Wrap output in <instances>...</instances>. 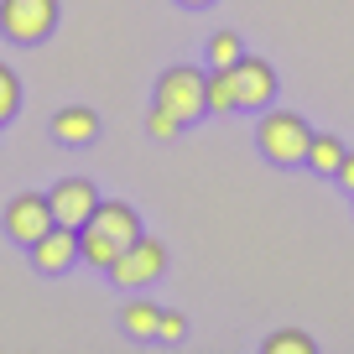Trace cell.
Masks as SVG:
<instances>
[{"instance_id": "1", "label": "cell", "mask_w": 354, "mask_h": 354, "mask_svg": "<svg viewBox=\"0 0 354 354\" xmlns=\"http://www.w3.org/2000/svg\"><path fill=\"white\" fill-rule=\"evenodd\" d=\"M255 146H261L266 162L302 167L308 162V146H313V125L302 120L297 110H271V104H266L261 125H255Z\"/></svg>"}, {"instance_id": "2", "label": "cell", "mask_w": 354, "mask_h": 354, "mask_svg": "<svg viewBox=\"0 0 354 354\" xmlns=\"http://www.w3.org/2000/svg\"><path fill=\"white\" fill-rule=\"evenodd\" d=\"M156 110H167L177 125L203 120V115H209V104H203V68H188V63L167 68V73L156 78Z\"/></svg>"}, {"instance_id": "3", "label": "cell", "mask_w": 354, "mask_h": 354, "mask_svg": "<svg viewBox=\"0 0 354 354\" xmlns=\"http://www.w3.org/2000/svg\"><path fill=\"white\" fill-rule=\"evenodd\" d=\"M57 26V0H0V32L21 47L47 42Z\"/></svg>"}, {"instance_id": "4", "label": "cell", "mask_w": 354, "mask_h": 354, "mask_svg": "<svg viewBox=\"0 0 354 354\" xmlns=\"http://www.w3.org/2000/svg\"><path fill=\"white\" fill-rule=\"evenodd\" d=\"M162 271H167V245L151 240V234H141L136 245H125V250L115 255L110 281H115V287H151Z\"/></svg>"}, {"instance_id": "5", "label": "cell", "mask_w": 354, "mask_h": 354, "mask_svg": "<svg viewBox=\"0 0 354 354\" xmlns=\"http://www.w3.org/2000/svg\"><path fill=\"white\" fill-rule=\"evenodd\" d=\"M53 224H57V219H53L47 193H16V198L6 203V234H11L16 245H37Z\"/></svg>"}, {"instance_id": "6", "label": "cell", "mask_w": 354, "mask_h": 354, "mask_svg": "<svg viewBox=\"0 0 354 354\" xmlns=\"http://www.w3.org/2000/svg\"><path fill=\"white\" fill-rule=\"evenodd\" d=\"M230 73H234V100H240V110H266V104L277 100V68L266 63V57H240Z\"/></svg>"}, {"instance_id": "7", "label": "cell", "mask_w": 354, "mask_h": 354, "mask_svg": "<svg viewBox=\"0 0 354 354\" xmlns=\"http://www.w3.org/2000/svg\"><path fill=\"white\" fill-rule=\"evenodd\" d=\"M26 255H32V266L42 277H63L68 266L78 261V230L73 224H53L37 245H26Z\"/></svg>"}, {"instance_id": "8", "label": "cell", "mask_w": 354, "mask_h": 354, "mask_svg": "<svg viewBox=\"0 0 354 354\" xmlns=\"http://www.w3.org/2000/svg\"><path fill=\"white\" fill-rule=\"evenodd\" d=\"M78 230H84V224H78ZM88 230H94V234H100V240H110L115 245V250H125V245H136V240H141V219H136V209H131V203H94V214H88Z\"/></svg>"}, {"instance_id": "9", "label": "cell", "mask_w": 354, "mask_h": 354, "mask_svg": "<svg viewBox=\"0 0 354 354\" xmlns=\"http://www.w3.org/2000/svg\"><path fill=\"white\" fill-rule=\"evenodd\" d=\"M47 203H53V219L57 224H73V230H78V224H88V214H94L100 193H94L88 177H63V183H53Z\"/></svg>"}, {"instance_id": "10", "label": "cell", "mask_w": 354, "mask_h": 354, "mask_svg": "<svg viewBox=\"0 0 354 354\" xmlns=\"http://www.w3.org/2000/svg\"><path fill=\"white\" fill-rule=\"evenodd\" d=\"M53 141L57 146H94L100 141V115L84 110V104H68L53 115Z\"/></svg>"}, {"instance_id": "11", "label": "cell", "mask_w": 354, "mask_h": 354, "mask_svg": "<svg viewBox=\"0 0 354 354\" xmlns=\"http://www.w3.org/2000/svg\"><path fill=\"white\" fill-rule=\"evenodd\" d=\"M203 104H209V115L240 110V100H234V73H230V68H209V73H203Z\"/></svg>"}, {"instance_id": "12", "label": "cell", "mask_w": 354, "mask_h": 354, "mask_svg": "<svg viewBox=\"0 0 354 354\" xmlns=\"http://www.w3.org/2000/svg\"><path fill=\"white\" fill-rule=\"evenodd\" d=\"M339 162H344V141H339V136H318V131H313V146H308V162H302V167H313L318 177H333Z\"/></svg>"}, {"instance_id": "13", "label": "cell", "mask_w": 354, "mask_h": 354, "mask_svg": "<svg viewBox=\"0 0 354 354\" xmlns=\"http://www.w3.org/2000/svg\"><path fill=\"white\" fill-rule=\"evenodd\" d=\"M156 318H162V308H151L146 297H136V302H125L120 328L131 333V339H156Z\"/></svg>"}, {"instance_id": "14", "label": "cell", "mask_w": 354, "mask_h": 354, "mask_svg": "<svg viewBox=\"0 0 354 354\" xmlns=\"http://www.w3.org/2000/svg\"><path fill=\"white\" fill-rule=\"evenodd\" d=\"M240 57H245V47H240L234 32H214L209 37V68H234Z\"/></svg>"}, {"instance_id": "15", "label": "cell", "mask_w": 354, "mask_h": 354, "mask_svg": "<svg viewBox=\"0 0 354 354\" xmlns=\"http://www.w3.org/2000/svg\"><path fill=\"white\" fill-rule=\"evenodd\" d=\"M16 110H21V78L0 63V125L16 120Z\"/></svg>"}, {"instance_id": "16", "label": "cell", "mask_w": 354, "mask_h": 354, "mask_svg": "<svg viewBox=\"0 0 354 354\" xmlns=\"http://www.w3.org/2000/svg\"><path fill=\"white\" fill-rule=\"evenodd\" d=\"M266 354H313V339L302 328H281L266 339Z\"/></svg>"}, {"instance_id": "17", "label": "cell", "mask_w": 354, "mask_h": 354, "mask_svg": "<svg viewBox=\"0 0 354 354\" xmlns=\"http://www.w3.org/2000/svg\"><path fill=\"white\" fill-rule=\"evenodd\" d=\"M183 333H188V318H183V313H162V318H156V339L162 344H183Z\"/></svg>"}, {"instance_id": "18", "label": "cell", "mask_w": 354, "mask_h": 354, "mask_svg": "<svg viewBox=\"0 0 354 354\" xmlns=\"http://www.w3.org/2000/svg\"><path fill=\"white\" fill-rule=\"evenodd\" d=\"M146 131H151L156 141H172V136L183 131V125H177V120H172L167 110H156V104H151V115H146Z\"/></svg>"}, {"instance_id": "19", "label": "cell", "mask_w": 354, "mask_h": 354, "mask_svg": "<svg viewBox=\"0 0 354 354\" xmlns=\"http://www.w3.org/2000/svg\"><path fill=\"white\" fill-rule=\"evenodd\" d=\"M333 177H339L344 193H354V151H344V162H339V172H333Z\"/></svg>"}, {"instance_id": "20", "label": "cell", "mask_w": 354, "mask_h": 354, "mask_svg": "<svg viewBox=\"0 0 354 354\" xmlns=\"http://www.w3.org/2000/svg\"><path fill=\"white\" fill-rule=\"evenodd\" d=\"M177 6H188V11H198V6H214V0H177Z\"/></svg>"}]
</instances>
